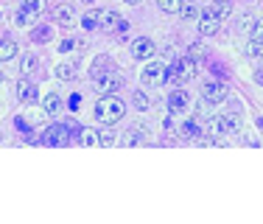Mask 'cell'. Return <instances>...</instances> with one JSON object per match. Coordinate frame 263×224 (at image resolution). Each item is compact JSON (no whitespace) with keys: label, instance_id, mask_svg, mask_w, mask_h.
Segmentation results:
<instances>
[{"label":"cell","instance_id":"6da1fadb","mask_svg":"<svg viewBox=\"0 0 263 224\" xmlns=\"http://www.w3.org/2000/svg\"><path fill=\"white\" fill-rule=\"evenodd\" d=\"M230 11H233L230 0H216V3H210L208 9L202 11V17H199V34H204V36L216 34V31L221 28V23L230 17Z\"/></svg>","mask_w":263,"mask_h":224},{"label":"cell","instance_id":"7a4b0ae2","mask_svg":"<svg viewBox=\"0 0 263 224\" xmlns=\"http://www.w3.org/2000/svg\"><path fill=\"white\" fill-rule=\"evenodd\" d=\"M126 115V104L121 101V98L112 92V96H101L96 104V118L104 123V126H112V123H118L121 118Z\"/></svg>","mask_w":263,"mask_h":224},{"label":"cell","instance_id":"3957f363","mask_svg":"<svg viewBox=\"0 0 263 224\" xmlns=\"http://www.w3.org/2000/svg\"><path fill=\"white\" fill-rule=\"evenodd\" d=\"M238 126H241V118H238L235 112H227V115H213L208 121V135H210L213 143H221L224 138L235 135Z\"/></svg>","mask_w":263,"mask_h":224},{"label":"cell","instance_id":"277c9868","mask_svg":"<svg viewBox=\"0 0 263 224\" xmlns=\"http://www.w3.org/2000/svg\"><path fill=\"white\" fill-rule=\"evenodd\" d=\"M140 79H143V84H148V87H160V84H165V79H168V67L162 65V62H148V65L143 67Z\"/></svg>","mask_w":263,"mask_h":224},{"label":"cell","instance_id":"5b68a950","mask_svg":"<svg viewBox=\"0 0 263 224\" xmlns=\"http://www.w3.org/2000/svg\"><path fill=\"white\" fill-rule=\"evenodd\" d=\"M174 79H179V82H191L193 76H196V59H191V56H182V59L174 62L171 67Z\"/></svg>","mask_w":263,"mask_h":224},{"label":"cell","instance_id":"8992f818","mask_svg":"<svg viewBox=\"0 0 263 224\" xmlns=\"http://www.w3.org/2000/svg\"><path fill=\"white\" fill-rule=\"evenodd\" d=\"M53 23L56 26H62V28H70V26H76V11H73V6L70 3H59L53 9Z\"/></svg>","mask_w":263,"mask_h":224},{"label":"cell","instance_id":"52a82bcc","mask_svg":"<svg viewBox=\"0 0 263 224\" xmlns=\"http://www.w3.org/2000/svg\"><path fill=\"white\" fill-rule=\"evenodd\" d=\"M148 140H152L148 138V129L140 126V123H137V126H129L126 132H123V143H126V146H146Z\"/></svg>","mask_w":263,"mask_h":224},{"label":"cell","instance_id":"ba28073f","mask_svg":"<svg viewBox=\"0 0 263 224\" xmlns=\"http://www.w3.org/2000/svg\"><path fill=\"white\" fill-rule=\"evenodd\" d=\"M202 98L208 104H221L224 98H227V84H218V82H210V84H204V90H202Z\"/></svg>","mask_w":263,"mask_h":224},{"label":"cell","instance_id":"9c48e42d","mask_svg":"<svg viewBox=\"0 0 263 224\" xmlns=\"http://www.w3.org/2000/svg\"><path fill=\"white\" fill-rule=\"evenodd\" d=\"M132 56H135V59H140V62L152 59V56H154V42L148 40V36L135 40V42H132Z\"/></svg>","mask_w":263,"mask_h":224},{"label":"cell","instance_id":"30bf717a","mask_svg":"<svg viewBox=\"0 0 263 224\" xmlns=\"http://www.w3.org/2000/svg\"><path fill=\"white\" fill-rule=\"evenodd\" d=\"M121 87H123V79L118 76L115 70L98 79V92H101V96H112V92H115V90H121Z\"/></svg>","mask_w":263,"mask_h":224},{"label":"cell","instance_id":"8fae6325","mask_svg":"<svg viewBox=\"0 0 263 224\" xmlns=\"http://www.w3.org/2000/svg\"><path fill=\"white\" fill-rule=\"evenodd\" d=\"M101 20H104L106 31H115V34H123V31H126V20H123L118 11H106V14H101Z\"/></svg>","mask_w":263,"mask_h":224},{"label":"cell","instance_id":"7c38bea8","mask_svg":"<svg viewBox=\"0 0 263 224\" xmlns=\"http://www.w3.org/2000/svg\"><path fill=\"white\" fill-rule=\"evenodd\" d=\"M187 109V92L185 90H171V96H168V112H185Z\"/></svg>","mask_w":263,"mask_h":224},{"label":"cell","instance_id":"4fadbf2b","mask_svg":"<svg viewBox=\"0 0 263 224\" xmlns=\"http://www.w3.org/2000/svg\"><path fill=\"white\" fill-rule=\"evenodd\" d=\"M36 20H40V11L23 9V6L14 11V26H17V28H28V26H34Z\"/></svg>","mask_w":263,"mask_h":224},{"label":"cell","instance_id":"5bb4252c","mask_svg":"<svg viewBox=\"0 0 263 224\" xmlns=\"http://www.w3.org/2000/svg\"><path fill=\"white\" fill-rule=\"evenodd\" d=\"M42 109H45L48 115H59V112L65 109V101H62L59 92H48V96L42 98Z\"/></svg>","mask_w":263,"mask_h":224},{"label":"cell","instance_id":"9a60e30c","mask_svg":"<svg viewBox=\"0 0 263 224\" xmlns=\"http://www.w3.org/2000/svg\"><path fill=\"white\" fill-rule=\"evenodd\" d=\"M42 140L51 143V146H65L67 143V129L65 126H48V132H45Z\"/></svg>","mask_w":263,"mask_h":224},{"label":"cell","instance_id":"2e32d148","mask_svg":"<svg viewBox=\"0 0 263 224\" xmlns=\"http://www.w3.org/2000/svg\"><path fill=\"white\" fill-rule=\"evenodd\" d=\"M199 132H202V121H199V118H191V121H185L182 129H179V135H182L185 140H196Z\"/></svg>","mask_w":263,"mask_h":224},{"label":"cell","instance_id":"e0dca14e","mask_svg":"<svg viewBox=\"0 0 263 224\" xmlns=\"http://www.w3.org/2000/svg\"><path fill=\"white\" fill-rule=\"evenodd\" d=\"M112 70H115V62H112L109 56H98V59L92 62V73H96L98 79L106 76V73H112Z\"/></svg>","mask_w":263,"mask_h":224},{"label":"cell","instance_id":"ac0fdd59","mask_svg":"<svg viewBox=\"0 0 263 224\" xmlns=\"http://www.w3.org/2000/svg\"><path fill=\"white\" fill-rule=\"evenodd\" d=\"M36 70H40V59H36L34 53L23 56V59H20V73H23V76H34Z\"/></svg>","mask_w":263,"mask_h":224},{"label":"cell","instance_id":"d6986e66","mask_svg":"<svg viewBox=\"0 0 263 224\" xmlns=\"http://www.w3.org/2000/svg\"><path fill=\"white\" fill-rule=\"evenodd\" d=\"M79 143H81V146H101L98 132H96V129H90V126L79 129Z\"/></svg>","mask_w":263,"mask_h":224},{"label":"cell","instance_id":"ffe728a7","mask_svg":"<svg viewBox=\"0 0 263 224\" xmlns=\"http://www.w3.org/2000/svg\"><path fill=\"white\" fill-rule=\"evenodd\" d=\"M179 14H182L185 20H199V17H202V9H199V3H193V0H185Z\"/></svg>","mask_w":263,"mask_h":224},{"label":"cell","instance_id":"44dd1931","mask_svg":"<svg viewBox=\"0 0 263 224\" xmlns=\"http://www.w3.org/2000/svg\"><path fill=\"white\" fill-rule=\"evenodd\" d=\"M17 96H20V101H36V87L31 82H20L17 84Z\"/></svg>","mask_w":263,"mask_h":224},{"label":"cell","instance_id":"7402d4cb","mask_svg":"<svg viewBox=\"0 0 263 224\" xmlns=\"http://www.w3.org/2000/svg\"><path fill=\"white\" fill-rule=\"evenodd\" d=\"M98 23H101V11H98V9H90V11H84V17H81V26H84L87 31L98 28Z\"/></svg>","mask_w":263,"mask_h":224},{"label":"cell","instance_id":"603a6c76","mask_svg":"<svg viewBox=\"0 0 263 224\" xmlns=\"http://www.w3.org/2000/svg\"><path fill=\"white\" fill-rule=\"evenodd\" d=\"M17 56V42L14 40H0V62L14 59Z\"/></svg>","mask_w":263,"mask_h":224},{"label":"cell","instance_id":"cb8c5ba5","mask_svg":"<svg viewBox=\"0 0 263 224\" xmlns=\"http://www.w3.org/2000/svg\"><path fill=\"white\" fill-rule=\"evenodd\" d=\"M76 67H79V62H62V65H59V70H56V73H59V79H65V82H70V79H76Z\"/></svg>","mask_w":263,"mask_h":224},{"label":"cell","instance_id":"d4e9b609","mask_svg":"<svg viewBox=\"0 0 263 224\" xmlns=\"http://www.w3.org/2000/svg\"><path fill=\"white\" fill-rule=\"evenodd\" d=\"M132 104H135L137 112H146L148 107H152V101H148V96H146L143 90H135V92H132Z\"/></svg>","mask_w":263,"mask_h":224},{"label":"cell","instance_id":"484cf974","mask_svg":"<svg viewBox=\"0 0 263 224\" xmlns=\"http://www.w3.org/2000/svg\"><path fill=\"white\" fill-rule=\"evenodd\" d=\"M157 3H160V9H162V11H168V14H177V11L182 9L185 0H157Z\"/></svg>","mask_w":263,"mask_h":224},{"label":"cell","instance_id":"4316f807","mask_svg":"<svg viewBox=\"0 0 263 224\" xmlns=\"http://www.w3.org/2000/svg\"><path fill=\"white\" fill-rule=\"evenodd\" d=\"M243 51H247V56H263V40H249Z\"/></svg>","mask_w":263,"mask_h":224},{"label":"cell","instance_id":"83f0119b","mask_svg":"<svg viewBox=\"0 0 263 224\" xmlns=\"http://www.w3.org/2000/svg\"><path fill=\"white\" fill-rule=\"evenodd\" d=\"M20 6L23 9H31V11H45V0H20Z\"/></svg>","mask_w":263,"mask_h":224},{"label":"cell","instance_id":"f1b7e54d","mask_svg":"<svg viewBox=\"0 0 263 224\" xmlns=\"http://www.w3.org/2000/svg\"><path fill=\"white\" fill-rule=\"evenodd\" d=\"M98 140H101V146H115L118 143V132H112V129H106V132L98 135Z\"/></svg>","mask_w":263,"mask_h":224},{"label":"cell","instance_id":"f546056e","mask_svg":"<svg viewBox=\"0 0 263 224\" xmlns=\"http://www.w3.org/2000/svg\"><path fill=\"white\" fill-rule=\"evenodd\" d=\"M48 36H51V28H45V26H42V28H36V31H34V40H36V42H45V40H48Z\"/></svg>","mask_w":263,"mask_h":224},{"label":"cell","instance_id":"4dcf8cb0","mask_svg":"<svg viewBox=\"0 0 263 224\" xmlns=\"http://www.w3.org/2000/svg\"><path fill=\"white\" fill-rule=\"evenodd\" d=\"M252 40H263V20H255V28H252Z\"/></svg>","mask_w":263,"mask_h":224},{"label":"cell","instance_id":"1f68e13d","mask_svg":"<svg viewBox=\"0 0 263 224\" xmlns=\"http://www.w3.org/2000/svg\"><path fill=\"white\" fill-rule=\"evenodd\" d=\"M252 28H255V17H243V31L252 34Z\"/></svg>","mask_w":263,"mask_h":224},{"label":"cell","instance_id":"d6a6232c","mask_svg":"<svg viewBox=\"0 0 263 224\" xmlns=\"http://www.w3.org/2000/svg\"><path fill=\"white\" fill-rule=\"evenodd\" d=\"M79 42L76 40H62V45H59V51H70V48H76Z\"/></svg>","mask_w":263,"mask_h":224},{"label":"cell","instance_id":"836d02e7","mask_svg":"<svg viewBox=\"0 0 263 224\" xmlns=\"http://www.w3.org/2000/svg\"><path fill=\"white\" fill-rule=\"evenodd\" d=\"M187 56H191V59H199V56H202V45H191V53Z\"/></svg>","mask_w":263,"mask_h":224},{"label":"cell","instance_id":"e575fe53","mask_svg":"<svg viewBox=\"0 0 263 224\" xmlns=\"http://www.w3.org/2000/svg\"><path fill=\"white\" fill-rule=\"evenodd\" d=\"M255 82H258V84H263V62H260L258 67H255Z\"/></svg>","mask_w":263,"mask_h":224},{"label":"cell","instance_id":"d590c367","mask_svg":"<svg viewBox=\"0 0 263 224\" xmlns=\"http://www.w3.org/2000/svg\"><path fill=\"white\" fill-rule=\"evenodd\" d=\"M126 3H132V6H137V3H140V0H126Z\"/></svg>","mask_w":263,"mask_h":224},{"label":"cell","instance_id":"8d00e7d4","mask_svg":"<svg viewBox=\"0 0 263 224\" xmlns=\"http://www.w3.org/2000/svg\"><path fill=\"white\" fill-rule=\"evenodd\" d=\"M249 3H258V0H249Z\"/></svg>","mask_w":263,"mask_h":224},{"label":"cell","instance_id":"74e56055","mask_svg":"<svg viewBox=\"0 0 263 224\" xmlns=\"http://www.w3.org/2000/svg\"><path fill=\"white\" fill-rule=\"evenodd\" d=\"M0 82H3V73H0Z\"/></svg>","mask_w":263,"mask_h":224}]
</instances>
